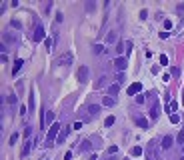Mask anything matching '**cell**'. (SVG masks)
I'll return each instance as SVG.
<instances>
[{
  "instance_id": "1",
  "label": "cell",
  "mask_w": 184,
  "mask_h": 160,
  "mask_svg": "<svg viewBox=\"0 0 184 160\" xmlns=\"http://www.w3.org/2000/svg\"><path fill=\"white\" fill-rule=\"evenodd\" d=\"M60 130H62V126H60L58 122H54V124L50 126V130H48V136H46V146H52V144L56 142V138H58Z\"/></svg>"
},
{
  "instance_id": "2",
  "label": "cell",
  "mask_w": 184,
  "mask_h": 160,
  "mask_svg": "<svg viewBox=\"0 0 184 160\" xmlns=\"http://www.w3.org/2000/svg\"><path fill=\"white\" fill-rule=\"evenodd\" d=\"M114 66H116V70H118V72H124V70H126V66H128V60H126L124 56H118V58H116V62H114Z\"/></svg>"
},
{
  "instance_id": "3",
  "label": "cell",
  "mask_w": 184,
  "mask_h": 160,
  "mask_svg": "<svg viewBox=\"0 0 184 160\" xmlns=\"http://www.w3.org/2000/svg\"><path fill=\"white\" fill-rule=\"evenodd\" d=\"M34 42H40V40H44V26L42 24H38L36 28H34Z\"/></svg>"
},
{
  "instance_id": "4",
  "label": "cell",
  "mask_w": 184,
  "mask_h": 160,
  "mask_svg": "<svg viewBox=\"0 0 184 160\" xmlns=\"http://www.w3.org/2000/svg\"><path fill=\"white\" fill-rule=\"evenodd\" d=\"M140 90H142V84H140V82H132V84L128 86V94H130V96L140 94Z\"/></svg>"
},
{
  "instance_id": "5",
  "label": "cell",
  "mask_w": 184,
  "mask_h": 160,
  "mask_svg": "<svg viewBox=\"0 0 184 160\" xmlns=\"http://www.w3.org/2000/svg\"><path fill=\"white\" fill-rule=\"evenodd\" d=\"M76 76H78V82H86V78H88V68L86 66H80Z\"/></svg>"
},
{
  "instance_id": "6",
  "label": "cell",
  "mask_w": 184,
  "mask_h": 160,
  "mask_svg": "<svg viewBox=\"0 0 184 160\" xmlns=\"http://www.w3.org/2000/svg\"><path fill=\"white\" fill-rule=\"evenodd\" d=\"M158 116H160V104H158V102H154V104H152V108H150V118H158Z\"/></svg>"
},
{
  "instance_id": "7",
  "label": "cell",
  "mask_w": 184,
  "mask_h": 160,
  "mask_svg": "<svg viewBox=\"0 0 184 160\" xmlns=\"http://www.w3.org/2000/svg\"><path fill=\"white\" fill-rule=\"evenodd\" d=\"M30 150H32V142H30V140H26V142H24V146H22L20 156H22V158H24V156H28V154H30Z\"/></svg>"
},
{
  "instance_id": "8",
  "label": "cell",
  "mask_w": 184,
  "mask_h": 160,
  "mask_svg": "<svg viewBox=\"0 0 184 160\" xmlns=\"http://www.w3.org/2000/svg\"><path fill=\"white\" fill-rule=\"evenodd\" d=\"M54 118H56V114H54L52 110H50V112H44V126H46V124L52 126V124H54Z\"/></svg>"
},
{
  "instance_id": "9",
  "label": "cell",
  "mask_w": 184,
  "mask_h": 160,
  "mask_svg": "<svg viewBox=\"0 0 184 160\" xmlns=\"http://www.w3.org/2000/svg\"><path fill=\"white\" fill-rule=\"evenodd\" d=\"M22 64H24V60H22V58H18V60L14 62V66H12V76H16V74L20 72V68H22Z\"/></svg>"
},
{
  "instance_id": "10",
  "label": "cell",
  "mask_w": 184,
  "mask_h": 160,
  "mask_svg": "<svg viewBox=\"0 0 184 160\" xmlns=\"http://www.w3.org/2000/svg\"><path fill=\"white\" fill-rule=\"evenodd\" d=\"M68 130H70V128H62V130H60V134H58V138H56V144H62V142L66 140V136H68Z\"/></svg>"
},
{
  "instance_id": "11",
  "label": "cell",
  "mask_w": 184,
  "mask_h": 160,
  "mask_svg": "<svg viewBox=\"0 0 184 160\" xmlns=\"http://www.w3.org/2000/svg\"><path fill=\"white\" fill-rule=\"evenodd\" d=\"M172 142H174V138L166 134V136L162 138V148H164V150H166V148H170V146H172Z\"/></svg>"
},
{
  "instance_id": "12",
  "label": "cell",
  "mask_w": 184,
  "mask_h": 160,
  "mask_svg": "<svg viewBox=\"0 0 184 160\" xmlns=\"http://www.w3.org/2000/svg\"><path fill=\"white\" fill-rule=\"evenodd\" d=\"M136 124L140 126V128H148V120L142 118V116H136Z\"/></svg>"
},
{
  "instance_id": "13",
  "label": "cell",
  "mask_w": 184,
  "mask_h": 160,
  "mask_svg": "<svg viewBox=\"0 0 184 160\" xmlns=\"http://www.w3.org/2000/svg\"><path fill=\"white\" fill-rule=\"evenodd\" d=\"M92 52H94V54H104V46H102V44H94V46H92Z\"/></svg>"
},
{
  "instance_id": "14",
  "label": "cell",
  "mask_w": 184,
  "mask_h": 160,
  "mask_svg": "<svg viewBox=\"0 0 184 160\" xmlns=\"http://www.w3.org/2000/svg\"><path fill=\"white\" fill-rule=\"evenodd\" d=\"M102 104H104V106H114V98H112V96H104V98H102Z\"/></svg>"
},
{
  "instance_id": "15",
  "label": "cell",
  "mask_w": 184,
  "mask_h": 160,
  "mask_svg": "<svg viewBox=\"0 0 184 160\" xmlns=\"http://www.w3.org/2000/svg\"><path fill=\"white\" fill-rule=\"evenodd\" d=\"M88 112H90L92 116L98 114V112H100V106H98V104H90V106H88Z\"/></svg>"
},
{
  "instance_id": "16",
  "label": "cell",
  "mask_w": 184,
  "mask_h": 160,
  "mask_svg": "<svg viewBox=\"0 0 184 160\" xmlns=\"http://www.w3.org/2000/svg\"><path fill=\"white\" fill-rule=\"evenodd\" d=\"M80 150H82V152H88V150H90V142H88V140H82V142H80Z\"/></svg>"
},
{
  "instance_id": "17",
  "label": "cell",
  "mask_w": 184,
  "mask_h": 160,
  "mask_svg": "<svg viewBox=\"0 0 184 160\" xmlns=\"http://www.w3.org/2000/svg\"><path fill=\"white\" fill-rule=\"evenodd\" d=\"M58 62H60V64H64V62H68V64H70V62H72V54H64Z\"/></svg>"
},
{
  "instance_id": "18",
  "label": "cell",
  "mask_w": 184,
  "mask_h": 160,
  "mask_svg": "<svg viewBox=\"0 0 184 160\" xmlns=\"http://www.w3.org/2000/svg\"><path fill=\"white\" fill-rule=\"evenodd\" d=\"M118 90H120V84H112L108 88V94H118Z\"/></svg>"
},
{
  "instance_id": "19",
  "label": "cell",
  "mask_w": 184,
  "mask_h": 160,
  "mask_svg": "<svg viewBox=\"0 0 184 160\" xmlns=\"http://www.w3.org/2000/svg\"><path fill=\"white\" fill-rule=\"evenodd\" d=\"M106 42H116V34L114 32H108L106 34Z\"/></svg>"
},
{
  "instance_id": "20",
  "label": "cell",
  "mask_w": 184,
  "mask_h": 160,
  "mask_svg": "<svg viewBox=\"0 0 184 160\" xmlns=\"http://www.w3.org/2000/svg\"><path fill=\"white\" fill-rule=\"evenodd\" d=\"M176 142H178V144H184V130H180V132H178V136H176Z\"/></svg>"
},
{
  "instance_id": "21",
  "label": "cell",
  "mask_w": 184,
  "mask_h": 160,
  "mask_svg": "<svg viewBox=\"0 0 184 160\" xmlns=\"http://www.w3.org/2000/svg\"><path fill=\"white\" fill-rule=\"evenodd\" d=\"M124 82V72H118L116 74V84H122Z\"/></svg>"
},
{
  "instance_id": "22",
  "label": "cell",
  "mask_w": 184,
  "mask_h": 160,
  "mask_svg": "<svg viewBox=\"0 0 184 160\" xmlns=\"http://www.w3.org/2000/svg\"><path fill=\"white\" fill-rule=\"evenodd\" d=\"M114 122H116V118H114V116H108V118L104 120V124H106V126H112Z\"/></svg>"
},
{
  "instance_id": "23",
  "label": "cell",
  "mask_w": 184,
  "mask_h": 160,
  "mask_svg": "<svg viewBox=\"0 0 184 160\" xmlns=\"http://www.w3.org/2000/svg\"><path fill=\"white\" fill-rule=\"evenodd\" d=\"M140 154H142V148L140 146H134L132 148V156H140Z\"/></svg>"
},
{
  "instance_id": "24",
  "label": "cell",
  "mask_w": 184,
  "mask_h": 160,
  "mask_svg": "<svg viewBox=\"0 0 184 160\" xmlns=\"http://www.w3.org/2000/svg\"><path fill=\"white\" fill-rule=\"evenodd\" d=\"M28 106H30V110H34V92H30V100H28Z\"/></svg>"
},
{
  "instance_id": "25",
  "label": "cell",
  "mask_w": 184,
  "mask_h": 160,
  "mask_svg": "<svg viewBox=\"0 0 184 160\" xmlns=\"http://www.w3.org/2000/svg\"><path fill=\"white\" fill-rule=\"evenodd\" d=\"M176 108H178V104H176V102H170V104H168V110H170L172 114H174V110H176Z\"/></svg>"
},
{
  "instance_id": "26",
  "label": "cell",
  "mask_w": 184,
  "mask_h": 160,
  "mask_svg": "<svg viewBox=\"0 0 184 160\" xmlns=\"http://www.w3.org/2000/svg\"><path fill=\"white\" fill-rule=\"evenodd\" d=\"M178 114H170V122H172V124H178Z\"/></svg>"
},
{
  "instance_id": "27",
  "label": "cell",
  "mask_w": 184,
  "mask_h": 160,
  "mask_svg": "<svg viewBox=\"0 0 184 160\" xmlns=\"http://www.w3.org/2000/svg\"><path fill=\"white\" fill-rule=\"evenodd\" d=\"M124 46H126V42H118V46H116V52H122V50H124Z\"/></svg>"
},
{
  "instance_id": "28",
  "label": "cell",
  "mask_w": 184,
  "mask_h": 160,
  "mask_svg": "<svg viewBox=\"0 0 184 160\" xmlns=\"http://www.w3.org/2000/svg\"><path fill=\"white\" fill-rule=\"evenodd\" d=\"M16 140H18V132H14V134L10 136V144H16Z\"/></svg>"
},
{
  "instance_id": "29",
  "label": "cell",
  "mask_w": 184,
  "mask_h": 160,
  "mask_svg": "<svg viewBox=\"0 0 184 160\" xmlns=\"http://www.w3.org/2000/svg\"><path fill=\"white\" fill-rule=\"evenodd\" d=\"M64 20V14L62 12H56V22H62Z\"/></svg>"
},
{
  "instance_id": "30",
  "label": "cell",
  "mask_w": 184,
  "mask_h": 160,
  "mask_svg": "<svg viewBox=\"0 0 184 160\" xmlns=\"http://www.w3.org/2000/svg\"><path fill=\"white\" fill-rule=\"evenodd\" d=\"M10 24H12V28H22V24H20V22H18V20H12V22H10Z\"/></svg>"
},
{
  "instance_id": "31",
  "label": "cell",
  "mask_w": 184,
  "mask_h": 160,
  "mask_svg": "<svg viewBox=\"0 0 184 160\" xmlns=\"http://www.w3.org/2000/svg\"><path fill=\"white\" fill-rule=\"evenodd\" d=\"M160 64H164V66L168 64V58H166V54H162V56H160Z\"/></svg>"
},
{
  "instance_id": "32",
  "label": "cell",
  "mask_w": 184,
  "mask_h": 160,
  "mask_svg": "<svg viewBox=\"0 0 184 160\" xmlns=\"http://www.w3.org/2000/svg\"><path fill=\"white\" fill-rule=\"evenodd\" d=\"M172 76L178 78V76H180V68H172Z\"/></svg>"
},
{
  "instance_id": "33",
  "label": "cell",
  "mask_w": 184,
  "mask_h": 160,
  "mask_svg": "<svg viewBox=\"0 0 184 160\" xmlns=\"http://www.w3.org/2000/svg\"><path fill=\"white\" fill-rule=\"evenodd\" d=\"M104 84H106V76H100L98 78V86H104Z\"/></svg>"
},
{
  "instance_id": "34",
  "label": "cell",
  "mask_w": 184,
  "mask_h": 160,
  "mask_svg": "<svg viewBox=\"0 0 184 160\" xmlns=\"http://www.w3.org/2000/svg\"><path fill=\"white\" fill-rule=\"evenodd\" d=\"M164 28L170 30V28H172V22H170V20H164Z\"/></svg>"
},
{
  "instance_id": "35",
  "label": "cell",
  "mask_w": 184,
  "mask_h": 160,
  "mask_svg": "<svg viewBox=\"0 0 184 160\" xmlns=\"http://www.w3.org/2000/svg\"><path fill=\"white\" fill-rule=\"evenodd\" d=\"M72 128H74V130H80V128H82V122H74Z\"/></svg>"
},
{
  "instance_id": "36",
  "label": "cell",
  "mask_w": 184,
  "mask_h": 160,
  "mask_svg": "<svg viewBox=\"0 0 184 160\" xmlns=\"http://www.w3.org/2000/svg\"><path fill=\"white\" fill-rule=\"evenodd\" d=\"M136 102H138V104H142V102H144V96H142V94H136Z\"/></svg>"
},
{
  "instance_id": "37",
  "label": "cell",
  "mask_w": 184,
  "mask_h": 160,
  "mask_svg": "<svg viewBox=\"0 0 184 160\" xmlns=\"http://www.w3.org/2000/svg\"><path fill=\"white\" fill-rule=\"evenodd\" d=\"M4 40H6V42H14V36H12V34H6Z\"/></svg>"
},
{
  "instance_id": "38",
  "label": "cell",
  "mask_w": 184,
  "mask_h": 160,
  "mask_svg": "<svg viewBox=\"0 0 184 160\" xmlns=\"http://www.w3.org/2000/svg\"><path fill=\"white\" fill-rule=\"evenodd\" d=\"M132 48H134V46H132V42H126V50H128V54L132 52Z\"/></svg>"
},
{
  "instance_id": "39",
  "label": "cell",
  "mask_w": 184,
  "mask_h": 160,
  "mask_svg": "<svg viewBox=\"0 0 184 160\" xmlns=\"http://www.w3.org/2000/svg\"><path fill=\"white\" fill-rule=\"evenodd\" d=\"M8 102H10V104H14V102H16V96H14V94H10V96H8Z\"/></svg>"
},
{
  "instance_id": "40",
  "label": "cell",
  "mask_w": 184,
  "mask_h": 160,
  "mask_svg": "<svg viewBox=\"0 0 184 160\" xmlns=\"http://www.w3.org/2000/svg\"><path fill=\"white\" fill-rule=\"evenodd\" d=\"M116 150H118V146H110V148H108V154H114Z\"/></svg>"
},
{
  "instance_id": "41",
  "label": "cell",
  "mask_w": 184,
  "mask_h": 160,
  "mask_svg": "<svg viewBox=\"0 0 184 160\" xmlns=\"http://www.w3.org/2000/svg\"><path fill=\"white\" fill-rule=\"evenodd\" d=\"M32 134V130H30V126H26V130H24V136H30Z\"/></svg>"
},
{
  "instance_id": "42",
  "label": "cell",
  "mask_w": 184,
  "mask_h": 160,
  "mask_svg": "<svg viewBox=\"0 0 184 160\" xmlns=\"http://www.w3.org/2000/svg\"><path fill=\"white\" fill-rule=\"evenodd\" d=\"M72 158V152H70V150H68V152H66V154H64V160H70Z\"/></svg>"
},
{
  "instance_id": "43",
  "label": "cell",
  "mask_w": 184,
  "mask_h": 160,
  "mask_svg": "<svg viewBox=\"0 0 184 160\" xmlns=\"http://www.w3.org/2000/svg\"><path fill=\"white\" fill-rule=\"evenodd\" d=\"M106 160H116V158H114V156H110V158H106Z\"/></svg>"
},
{
  "instance_id": "44",
  "label": "cell",
  "mask_w": 184,
  "mask_h": 160,
  "mask_svg": "<svg viewBox=\"0 0 184 160\" xmlns=\"http://www.w3.org/2000/svg\"><path fill=\"white\" fill-rule=\"evenodd\" d=\"M182 104H184V90H182Z\"/></svg>"
},
{
  "instance_id": "45",
  "label": "cell",
  "mask_w": 184,
  "mask_h": 160,
  "mask_svg": "<svg viewBox=\"0 0 184 160\" xmlns=\"http://www.w3.org/2000/svg\"><path fill=\"white\" fill-rule=\"evenodd\" d=\"M180 160H184V156H182V158H180Z\"/></svg>"
},
{
  "instance_id": "46",
  "label": "cell",
  "mask_w": 184,
  "mask_h": 160,
  "mask_svg": "<svg viewBox=\"0 0 184 160\" xmlns=\"http://www.w3.org/2000/svg\"><path fill=\"white\" fill-rule=\"evenodd\" d=\"M44 160H46V158H44Z\"/></svg>"
}]
</instances>
